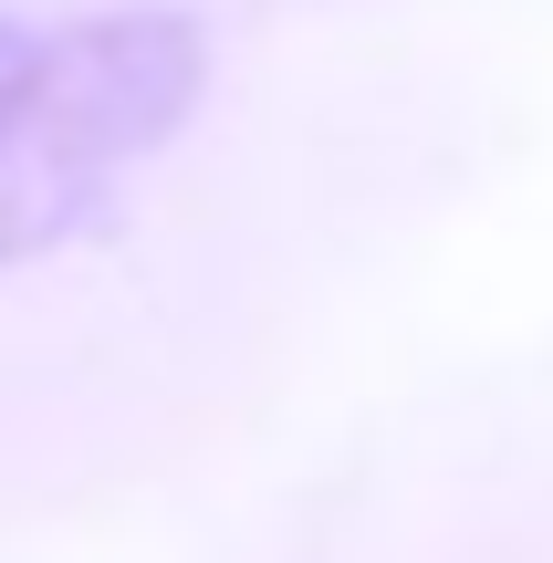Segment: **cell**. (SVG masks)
I'll list each match as a JSON object with an SVG mask.
<instances>
[{"label": "cell", "mask_w": 553, "mask_h": 563, "mask_svg": "<svg viewBox=\"0 0 553 563\" xmlns=\"http://www.w3.org/2000/svg\"><path fill=\"white\" fill-rule=\"evenodd\" d=\"M209 42L188 11L0 21V272L74 241L188 125Z\"/></svg>", "instance_id": "6da1fadb"}]
</instances>
